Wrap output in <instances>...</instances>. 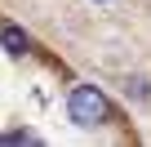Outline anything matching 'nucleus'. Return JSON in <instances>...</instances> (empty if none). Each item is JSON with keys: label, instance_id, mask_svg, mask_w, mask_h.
<instances>
[{"label": "nucleus", "instance_id": "nucleus-1", "mask_svg": "<svg viewBox=\"0 0 151 147\" xmlns=\"http://www.w3.org/2000/svg\"><path fill=\"white\" fill-rule=\"evenodd\" d=\"M67 112H71L76 125H98V120H107V98L93 85H76L71 98H67Z\"/></svg>", "mask_w": 151, "mask_h": 147}, {"label": "nucleus", "instance_id": "nucleus-2", "mask_svg": "<svg viewBox=\"0 0 151 147\" xmlns=\"http://www.w3.org/2000/svg\"><path fill=\"white\" fill-rule=\"evenodd\" d=\"M0 45H5L9 54H22V49H27V36H22L18 27H5V31H0Z\"/></svg>", "mask_w": 151, "mask_h": 147}]
</instances>
